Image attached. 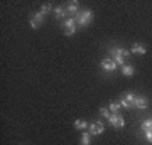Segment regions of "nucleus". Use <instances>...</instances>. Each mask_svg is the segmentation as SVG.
Instances as JSON below:
<instances>
[{
  "mask_svg": "<svg viewBox=\"0 0 152 145\" xmlns=\"http://www.w3.org/2000/svg\"><path fill=\"white\" fill-rule=\"evenodd\" d=\"M39 12H41L44 17H46L48 14L54 12V7H53V4H49V2H48V4H42V5H41V10H39Z\"/></svg>",
  "mask_w": 152,
  "mask_h": 145,
  "instance_id": "nucleus-12",
  "label": "nucleus"
},
{
  "mask_svg": "<svg viewBox=\"0 0 152 145\" xmlns=\"http://www.w3.org/2000/svg\"><path fill=\"white\" fill-rule=\"evenodd\" d=\"M90 125H88V122H85V120H76L75 122V128L76 130H86Z\"/></svg>",
  "mask_w": 152,
  "mask_h": 145,
  "instance_id": "nucleus-14",
  "label": "nucleus"
},
{
  "mask_svg": "<svg viewBox=\"0 0 152 145\" xmlns=\"http://www.w3.org/2000/svg\"><path fill=\"white\" fill-rule=\"evenodd\" d=\"M122 74H124V76H134V74H135V68H134L132 64L122 66Z\"/></svg>",
  "mask_w": 152,
  "mask_h": 145,
  "instance_id": "nucleus-11",
  "label": "nucleus"
},
{
  "mask_svg": "<svg viewBox=\"0 0 152 145\" xmlns=\"http://www.w3.org/2000/svg\"><path fill=\"white\" fill-rule=\"evenodd\" d=\"M80 12L81 10H80V4H78V2L73 0V2H68V4H66V14H68V15L76 17Z\"/></svg>",
  "mask_w": 152,
  "mask_h": 145,
  "instance_id": "nucleus-5",
  "label": "nucleus"
},
{
  "mask_svg": "<svg viewBox=\"0 0 152 145\" xmlns=\"http://www.w3.org/2000/svg\"><path fill=\"white\" fill-rule=\"evenodd\" d=\"M63 29H64L66 36H73L76 32V19L71 17V19H66L64 24H63Z\"/></svg>",
  "mask_w": 152,
  "mask_h": 145,
  "instance_id": "nucleus-3",
  "label": "nucleus"
},
{
  "mask_svg": "<svg viewBox=\"0 0 152 145\" xmlns=\"http://www.w3.org/2000/svg\"><path fill=\"white\" fill-rule=\"evenodd\" d=\"M53 14H54V17L56 19H66V15H68V14H66V9H63V7H54V12H53Z\"/></svg>",
  "mask_w": 152,
  "mask_h": 145,
  "instance_id": "nucleus-13",
  "label": "nucleus"
},
{
  "mask_svg": "<svg viewBox=\"0 0 152 145\" xmlns=\"http://www.w3.org/2000/svg\"><path fill=\"white\" fill-rule=\"evenodd\" d=\"M112 59L117 63V66H125V58H122V56H118V54H115V56H112Z\"/></svg>",
  "mask_w": 152,
  "mask_h": 145,
  "instance_id": "nucleus-19",
  "label": "nucleus"
},
{
  "mask_svg": "<svg viewBox=\"0 0 152 145\" xmlns=\"http://www.w3.org/2000/svg\"><path fill=\"white\" fill-rule=\"evenodd\" d=\"M144 133H145V140L149 144H152V132H144Z\"/></svg>",
  "mask_w": 152,
  "mask_h": 145,
  "instance_id": "nucleus-23",
  "label": "nucleus"
},
{
  "mask_svg": "<svg viewBox=\"0 0 152 145\" xmlns=\"http://www.w3.org/2000/svg\"><path fill=\"white\" fill-rule=\"evenodd\" d=\"M134 106H137L139 110H145V108L149 106V98L147 96H137Z\"/></svg>",
  "mask_w": 152,
  "mask_h": 145,
  "instance_id": "nucleus-8",
  "label": "nucleus"
},
{
  "mask_svg": "<svg viewBox=\"0 0 152 145\" xmlns=\"http://www.w3.org/2000/svg\"><path fill=\"white\" fill-rule=\"evenodd\" d=\"M80 145H91V133H90V132H83L81 133Z\"/></svg>",
  "mask_w": 152,
  "mask_h": 145,
  "instance_id": "nucleus-10",
  "label": "nucleus"
},
{
  "mask_svg": "<svg viewBox=\"0 0 152 145\" xmlns=\"http://www.w3.org/2000/svg\"><path fill=\"white\" fill-rule=\"evenodd\" d=\"M125 100H127V103H130V105H132V106H134V103H135V98H137V95H135V93H127V95H125Z\"/></svg>",
  "mask_w": 152,
  "mask_h": 145,
  "instance_id": "nucleus-18",
  "label": "nucleus"
},
{
  "mask_svg": "<svg viewBox=\"0 0 152 145\" xmlns=\"http://www.w3.org/2000/svg\"><path fill=\"white\" fill-rule=\"evenodd\" d=\"M29 24H31V27H32V29H41V26H39L34 19H29Z\"/></svg>",
  "mask_w": 152,
  "mask_h": 145,
  "instance_id": "nucleus-22",
  "label": "nucleus"
},
{
  "mask_svg": "<svg viewBox=\"0 0 152 145\" xmlns=\"http://www.w3.org/2000/svg\"><path fill=\"white\" fill-rule=\"evenodd\" d=\"M108 52L112 54V56L118 54L122 58H129V56H130V51H127V49H124V47H117V46H112V47L108 49Z\"/></svg>",
  "mask_w": 152,
  "mask_h": 145,
  "instance_id": "nucleus-7",
  "label": "nucleus"
},
{
  "mask_svg": "<svg viewBox=\"0 0 152 145\" xmlns=\"http://www.w3.org/2000/svg\"><path fill=\"white\" fill-rule=\"evenodd\" d=\"M117 68H118V66H117V63H115L112 58H108V59H103V61H102V69H103L105 73H112V71H115Z\"/></svg>",
  "mask_w": 152,
  "mask_h": 145,
  "instance_id": "nucleus-6",
  "label": "nucleus"
},
{
  "mask_svg": "<svg viewBox=\"0 0 152 145\" xmlns=\"http://www.w3.org/2000/svg\"><path fill=\"white\" fill-rule=\"evenodd\" d=\"M31 19H34L39 26H42V24H44V15L41 14V12H34L32 15H31Z\"/></svg>",
  "mask_w": 152,
  "mask_h": 145,
  "instance_id": "nucleus-15",
  "label": "nucleus"
},
{
  "mask_svg": "<svg viewBox=\"0 0 152 145\" xmlns=\"http://www.w3.org/2000/svg\"><path fill=\"white\" fill-rule=\"evenodd\" d=\"M88 132L91 133V137L93 135H102L105 132V125L98 120V122H93V123H90V127H88Z\"/></svg>",
  "mask_w": 152,
  "mask_h": 145,
  "instance_id": "nucleus-4",
  "label": "nucleus"
},
{
  "mask_svg": "<svg viewBox=\"0 0 152 145\" xmlns=\"http://www.w3.org/2000/svg\"><path fill=\"white\" fill-rule=\"evenodd\" d=\"M151 122H152V117H151Z\"/></svg>",
  "mask_w": 152,
  "mask_h": 145,
  "instance_id": "nucleus-24",
  "label": "nucleus"
},
{
  "mask_svg": "<svg viewBox=\"0 0 152 145\" xmlns=\"http://www.w3.org/2000/svg\"><path fill=\"white\" fill-rule=\"evenodd\" d=\"M118 103H120V106L125 108V110H130V108H132V105H130V103H127V100H125V98H122Z\"/></svg>",
  "mask_w": 152,
  "mask_h": 145,
  "instance_id": "nucleus-21",
  "label": "nucleus"
},
{
  "mask_svg": "<svg viewBox=\"0 0 152 145\" xmlns=\"http://www.w3.org/2000/svg\"><path fill=\"white\" fill-rule=\"evenodd\" d=\"M140 128H142V132H152V122H151V118H147L145 122H142Z\"/></svg>",
  "mask_w": 152,
  "mask_h": 145,
  "instance_id": "nucleus-16",
  "label": "nucleus"
},
{
  "mask_svg": "<svg viewBox=\"0 0 152 145\" xmlns=\"http://www.w3.org/2000/svg\"><path fill=\"white\" fill-rule=\"evenodd\" d=\"M76 19V24L80 27H86L90 22L93 20V10H90V9H85V10H81L78 15L75 17Z\"/></svg>",
  "mask_w": 152,
  "mask_h": 145,
  "instance_id": "nucleus-1",
  "label": "nucleus"
},
{
  "mask_svg": "<svg viewBox=\"0 0 152 145\" xmlns=\"http://www.w3.org/2000/svg\"><path fill=\"white\" fill-rule=\"evenodd\" d=\"M110 125L115 127V128H124L125 127V118L120 115V113H112V117L108 118Z\"/></svg>",
  "mask_w": 152,
  "mask_h": 145,
  "instance_id": "nucleus-2",
  "label": "nucleus"
},
{
  "mask_svg": "<svg viewBox=\"0 0 152 145\" xmlns=\"http://www.w3.org/2000/svg\"><path fill=\"white\" fill-rule=\"evenodd\" d=\"M147 51H145V46H142V44H134L132 46V49H130V54H145Z\"/></svg>",
  "mask_w": 152,
  "mask_h": 145,
  "instance_id": "nucleus-9",
  "label": "nucleus"
},
{
  "mask_svg": "<svg viewBox=\"0 0 152 145\" xmlns=\"http://www.w3.org/2000/svg\"><path fill=\"white\" fill-rule=\"evenodd\" d=\"M100 115H102V117H105L107 120H108L110 117H112V113H110L108 108H100Z\"/></svg>",
  "mask_w": 152,
  "mask_h": 145,
  "instance_id": "nucleus-20",
  "label": "nucleus"
},
{
  "mask_svg": "<svg viewBox=\"0 0 152 145\" xmlns=\"http://www.w3.org/2000/svg\"><path fill=\"white\" fill-rule=\"evenodd\" d=\"M120 108H122V106H120V103H118V101H112V103L108 105L110 113H118V111H120Z\"/></svg>",
  "mask_w": 152,
  "mask_h": 145,
  "instance_id": "nucleus-17",
  "label": "nucleus"
}]
</instances>
